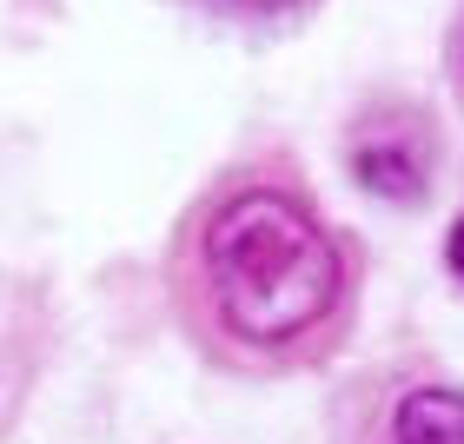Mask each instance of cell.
<instances>
[{
	"label": "cell",
	"mask_w": 464,
	"mask_h": 444,
	"mask_svg": "<svg viewBox=\"0 0 464 444\" xmlns=\"http://www.w3.org/2000/svg\"><path fill=\"white\" fill-rule=\"evenodd\" d=\"M352 173L378 199H418L431 186V133L411 113H378L352 140Z\"/></svg>",
	"instance_id": "7a4b0ae2"
},
{
	"label": "cell",
	"mask_w": 464,
	"mask_h": 444,
	"mask_svg": "<svg viewBox=\"0 0 464 444\" xmlns=\"http://www.w3.org/2000/svg\"><path fill=\"white\" fill-rule=\"evenodd\" d=\"M445 259H451V272H458V279H464V219L451 226V239H445Z\"/></svg>",
	"instance_id": "277c9868"
},
{
	"label": "cell",
	"mask_w": 464,
	"mask_h": 444,
	"mask_svg": "<svg viewBox=\"0 0 464 444\" xmlns=\"http://www.w3.org/2000/svg\"><path fill=\"white\" fill-rule=\"evenodd\" d=\"M352 265L319 213L285 186H232L186 226L179 305L213 358L299 365L339 338Z\"/></svg>",
	"instance_id": "6da1fadb"
},
{
	"label": "cell",
	"mask_w": 464,
	"mask_h": 444,
	"mask_svg": "<svg viewBox=\"0 0 464 444\" xmlns=\"http://www.w3.org/2000/svg\"><path fill=\"white\" fill-rule=\"evenodd\" d=\"M365 444H464V391L458 385H405L372 418Z\"/></svg>",
	"instance_id": "3957f363"
},
{
	"label": "cell",
	"mask_w": 464,
	"mask_h": 444,
	"mask_svg": "<svg viewBox=\"0 0 464 444\" xmlns=\"http://www.w3.org/2000/svg\"><path fill=\"white\" fill-rule=\"evenodd\" d=\"M232 7H259L266 14V7H292V0H232Z\"/></svg>",
	"instance_id": "5b68a950"
}]
</instances>
